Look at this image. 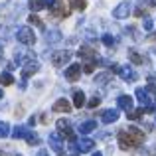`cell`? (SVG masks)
<instances>
[{"instance_id":"20","label":"cell","mask_w":156,"mask_h":156,"mask_svg":"<svg viewBox=\"0 0 156 156\" xmlns=\"http://www.w3.org/2000/svg\"><path fill=\"white\" fill-rule=\"evenodd\" d=\"M142 115H144V111H142V109H130L126 117H129L130 121H138V119H140Z\"/></svg>"},{"instance_id":"35","label":"cell","mask_w":156,"mask_h":156,"mask_svg":"<svg viewBox=\"0 0 156 156\" xmlns=\"http://www.w3.org/2000/svg\"><path fill=\"white\" fill-rule=\"evenodd\" d=\"M152 40H154V42H156V34H152Z\"/></svg>"},{"instance_id":"32","label":"cell","mask_w":156,"mask_h":156,"mask_svg":"<svg viewBox=\"0 0 156 156\" xmlns=\"http://www.w3.org/2000/svg\"><path fill=\"white\" fill-rule=\"evenodd\" d=\"M53 2H55V0H44V8H51Z\"/></svg>"},{"instance_id":"36","label":"cell","mask_w":156,"mask_h":156,"mask_svg":"<svg viewBox=\"0 0 156 156\" xmlns=\"http://www.w3.org/2000/svg\"><path fill=\"white\" fill-rule=\"evenodd\" d=\"M0 61H2V50H0Z\"/></svg>"},{"instance_id":"22","label":"cell","mask_w":156,"mask_h":156,"mask_svg":"<svg viewBox=\"0 0 156 156\" xmlns=\"http://www.w3.org/2000/svg\"><path fill=\"white\" fill-rule=\"evenodd\" d=\"M95 65H97V61H85V65H83V69H81V71L93 73V71H95Z\"/></svg>"},{"instance_id":"39","label":"cell","mask_w":156,"mask_h":156,"mask_svg":"<svg viewBox=\"0 0 156 156\" xmlns=\"http://www.w3.org/2000/svg\"><path fill=\"white\" fill-rule=\"evenodd\" d=\"M69 156H77V154H69Z\"/></svg>"},{"instance_id":"3","label":"cell","mask_w":156,"mask_h":156,"mask_svg":"<svg viewBox=\"0 0 156 156\" xmlns=\"http://www.w3.org/2000/svg\"><path fill=\"white\" fill-rule=\"evenodd\" d=\"M57 130H59V134H61L63 138H67L69 142L75 140V133H73V129H71V125H69V121H65V119H59V121H57Z\"/></svg>"},{"instance_id":"23","label":"cell","mask_w":156,"mask_h":156,"mask_svg":"<svg viewBox=\"0 0 156 156\" xmlns=\"http://www.w3.org/2000/svg\"><path fill=\"white\" fill-rule=\"evenodd\" d=\"M30 8H32L34 12L42 10V8H44V0H30Z\"/></svg>"},{"instance_id":"9","label":"cell","mask_w":156,"mask_h":156,"mask_svg":"<svg viewBox=\"0 0 156 156\" xmlns=\"http://www.w3.org/2000/svg\"><path fill=\"white\" fill-rule=\"evenodd\" d=\"M38 69H40V63L36 59H30L26 65H24V69H22V77H24V79H28V77H32Z\"/></svg>"},{"instance_id":"28","label":"cell","mask_w":156,"mask_h":156,"mask_svg":"<svg viewBox=\"0 0 156 156\" xmlns=\"http://www.w3.org/2000/svg\"><path fill=\"white\" fill-rule=\"evenodd\" d=\"M85 0H71V6L75 8V10H85Z\"/></svg>"},{"instance_id":"38","label":"cell","mask_w":156,"mask_h":156,"mask_svg":"<svg viewBox=\"0 0 156 156\" xmlns=\"http://www.w3.org/2000/svg\"><path fill=\"white\" fill-rule=\"evenodd\" d=\"M14 156H22V154H14Z\"/></svg>"},{"instance_id":"40","label":"cell","mask_w":156,"mask_h":156,"mask_svg":"<svg viewBox=\"0 0 156 156\" xmlns=\"http://www.w3.org/2000/svg\"><path fill=\"white\" fill-rule=\"evenodd\" d=\"M0 156H4V154H2V152H0Z\"/></svg>"},{"instance_id":"24","label":"cell","mask_w":156,"mask_h":156,"mask_svg":"<svg viewBox=\"0 0 156 156\" xmlns=\"http://www.w3.org/2000/svg\"><path fill=\"white\" fill-rule=\"evenodd\" d=\"M28 20H30V24H34V26H38V28H42V30H44V22L36 14H30V18H28Z\"/></svg>"},{"instance_id":"31","label":"cell","mask_w":156,"mask_h":156,"mask_svg":"<svg viewBox=\"0 0 156 156\" xmlns=\"http://www.w3.org/2000/svg\"><path fill=\"white\" fill-rule=\"evenodd\" d=\"M152 26H154V22H152L150 18H146V20H144V30L150 32V30H152Z\"/></svg>"},{"instance_id":"25","label":"cell","mask_w":156,"mask_h":156,"mask_svg":"<svg viewBox=\"0 0 156 156\" xmlns=\"http://www.w3.org/2000/svg\"><path fill=\"white\" fill-rule=\"evenodd\" d=\"M130 61H133V63H136V65H140L144 59H142V55H140V53H136V51H130Z\"/></svg>"},{"instance_id":"15","label":"cell","mask_w":156,"mask_h":156,"mask_svg":"<svg viewBox=\"0 0 156 156\" xmlns=\"http://www.w3.org/2000/svg\"><path fill=\"white\" fill-rule=\"evenodd\" d=\"M117 105L121 107V109H125L126 113H129L130 109H133V97H129V95H121L117 99Z\"/></svg>"},{"instance_id":"7","label":"cell","mask_w":156,"mask_h":156,"mask_svg":"<svg viewBox=\"0 0 156 156\" xmlns=\"http://www.w3.org/2000/svg\"><path fill=\"white\" fill-rule=\"evenodd\" d=\"M79 75H81V65H79V63L69 65V67H67V71H65V79H67V81H71V83L79 79Z\"/></svg>"},{"instance_id":"17","label":"cell","mask_w":156,"mask_h":156,"mask_svg":"<svg viewBox=\"0 0 156 156\" xmlns=\"http://www.w3.org/2000/svg\"><path fill=\"white\" fill-rule=\"evenodd\" d=\"M73 105H75V107H83V105H85V95H83V91H75V93H73Z\"/></svg>"},{"instance_id":"2","label":"cell","mask_w":156,"mask_h":156,"mask_svg":"<svg viewBox=\"0 0 156 156\" xmlns=\"http://www.w3.org/2000/svg\"><path fill=\"white\" fill-rule=\"evenodd\" d=\"M16 38H18V42L24 44V46H32V44L36 42V34L32 32V28H28V26L20 28L18 34H16Z\"/></svg>"},{"instance_id":"27","label":"cell","mask_w":156,"mask_h":156,"mask_svg":"<svg viewBox=\"0 0 156 156\" xmlns=\"http://www.w3.org/2000/svg\"><path fill=\"white\" fill-rule=\"evenodd\" d=\"M148 6H150V4H140V6L134 10V16H144L146 10H148Z\"/></svg>"},{"instance_id":"8","label":"cell","mask_w":156,"mask_h":156,"mask_svg":"<svg viewBox=\"0 0 156 156\" xmlns=\"http://www.w3.org/2000/svg\"><path fill=\"white\" fill-rule=\"evenodd\" d=\"M48 142H50V146L55 150L57 154H63V138H61L59 134H50Z\"/></svg>"},{"instance_id":"30","label":"cell","mask_w":156,"mask_h":156,"mask_svg":"<svg viewBox=\"0 0 156 156\" xmlns=\"http://www.w3.org/2000/svg\"><path fill=\"white\" fill-rule=\"evenodd\" d=\"M99 103H101L99 97H93V99H89V103H87V105H89V109H95V107L99 105Z\"/></svg>"},{"instance_id":"1","label":"cell","mask_w":156,"mask_h":156,"mask_svg":"<svg viewBox=\"0 0 156 156\" xmlns=\"http://www.w3.org/2000/svg\"><path fill=\"white\" fill-rule=\"evenodd\" d=\"M144 142V133L138 130L136 126H129V129L121 130L119 133V146L122 150H130V148H136Z\"/></svg>"},{"instance_id":"14","label":"cell","mask_w":156,"mask_h":156,"mask_svg":"<svg viewBox=\"0 0 156 156\" xmlns=\"http://www.w3.org/2000/svg\"><path fill=\"white\" fill-rule=\"evenodd\" d=\"M53 111H55V113H69V111H71V105H69L67 99H57L55 103H53Z\"/></svg>"},{"instance_id":"37","label":"cell","mask_w":156,"mask_h":156,"mask_svg":"<svg viewBox=\"0 0 156 156\" xmlns=\"http://www.w3.org/2000/svg\"><path fill=\"white\" fill-rule=\"evenodd\" d=\"M2 95H4V93H2V91H0V99H2Z\"/></svg>"},{"instance_id":"4","label":"cell","mask_w":156,"mask_h":156,"mask_svg":"<svg viewBox=\"0 0 156 156\" xmlns=\"http://www.w3.org/2000/svg\"><path fill=\"white\" fill-rule=\"evenodd\" d=\"M51 16H55V18H67L69 8H67V4H65V0H55V2L51 4Z\"/></svg>"},{"instance_id":"12","label":"cell","mask_w":156,"mask_h":156,"mask_svg":"<svg viewBox=\"0 0 156 156\" xmlns=\"http://www.w3.org/2000/svg\"><path fill=\"white\" fill-rule=\"evenodd\" d=\"M119 119V109H107L101 113V121L107 122V125H111V122H115Z\"/></svg>"},{"instance_id":"13","label":"cell","mask_w":156,"mask_h":156,"mask_svg":"<svg viewBox=\"0 0 156 156\" xmlns=\"http://www.w3.org/2000/svg\"><path fill=\"white\" fill-rule=\"evenodd\" d=\"M95 55H97V51L93 50V48H89V46H81L79 48V57H83L85 61H97Z\"/></svg>"},{"instance_id":"29","label":"cell","mask_w":156,"mask_h":156,"mask_svg":"<svg viewBox=\"0 0 156 156\" xmlns=\"http://www.w3.org/2000/svg\"><path fill=\"white\" fill-rule=\"evenodd\" d=\"M103 44H105V46H115V38H113V36H111V34H105L103 36Z\"/></svg>"},{"instance_id":"10","label":"cell","mask_w":156,"mask_h":156,"mask_svg":"<svg viewBox=\"0 0 156 156\" xmlns=\"http://www.w3.org/2000/svg\"><path fill=\"white\" fill-rule=\"evenodd\" d=\"M129 14H130V4H129V2H121V4H119V6L113 10V16H115V18H119V20L126 18Z\"/></svg>"},{"instance_id":"6","label":"cell","mask_w":156,"mask_h":156,"mask_svg":"<svg viewBox=\"0 0 156 156\" xmlns=\"http://www.w3.org/2000/svg\"><path fill=\"white\" fill-rule=\"evenodd\" d=\"M113 69H115V71H117L125 81H129V83H133V81H136V79H138V75H136V73H134L130 67H126V65H125V67H117V65H115Z\"/></svg>"},{"instance_id":"33","label":"cell","mask_w":156,"mask_h":156,"mask_svg":"<svg viewBox=\"0 0 156 156\" xmlns=\"http://www.w3.org/2000/svg\"><path fill=\"white\" fill-rule=\"evenodd\" d=\"M40 156H46V152H44V150H42V152H40Z\"/></svg>"},{"instance_id":"21","label":"cell","mask_w":156,"mask_h":156,"mask_svg":"<svg viewBox=\"0 0 156 156\" xmlns=\"http://www.w3.org/2000/svg\"><path fill=\"white\" fill-rule=\"evenodd\" d=\"M0 83L2 85H12L14 83V77H12L10 73H2V75H0Z\"/></svg>"},{"instance_id":"41","label":"cell","mask_w":156,"mask_h":156,"mask_svg":"<svg viewBox=\"0 0 156 156\" xmlns=\"http://www.w3.org/2000/svg\"><path fill=\"white\" fill-rule=\"evenodd\" d=\"M154 4H156V0H154Z\"/></svg>"},{"instance_id":"11","label":"cell","mask_w":156,"mask_h":156,"mask_svg":"<svg viewBox=\"0 0 156 156\" xmlns=\"http://www.w3.org/2000/svg\"><path fill=\"white\" fill-rule=\"evenodd\" d=\"M73 148H77L79 152H89V150L95 148V142H93L91 138H81L77 144H73Z\"/></svg>"},{"instance_id":"34","label":"cell","mask_w":156,"mask_h":156,"mask_svg":"<svg viewBox=\"0 0 156 156\" xmlns=\"http://www.w3.org/2000/svg\"><path fill=\"white\" fill-rule=\"evenodd\" d=\"M93 156H101V152H95V154H93Z\"/></svg>"},{"instance_id":"26","label":"cell","mask_w":156,"mask_h":156,"mask_svg":"<svg viewBox=\"0 0 156 156\" xmlns=\"http://www.w3.org/2000/svg\"><path fill=\"white\" fill-rule=\"evenodd\" d=\"M8 133H10V126H8V122H0V138L8 136Z\"/></svg>"},{"instance_id":"5","label":"cell","mask_w":156,"mask_h":156,"mask_svg":"<svg viewBox=\"0 0 156 156\" xmlns=\"http://www.w3.org/2000/svg\"><path fill=\"white\" fill-rule=\"evenodd\" d=\"M71 59V51H67V50H63V51H55L51 55V63L55 65V67H63L67 61Z\"/></svg>"},{"instance_id":"18","label":"cell","mask_w":156,"mask_h":156,"mask_svg":"<svg viewBox=\"0 0 156 156\" xmlns=\"http://www.w3.org/2000/svg\"><path fill=\"white\" fill-rule=\"evenodd\" d=\"M26 134H28L26 126H16V129L12 130V136H14V138H26Z\"/></svg>"},{"instance_id":"16","label":"cell","mask_w":156,"mask_h":156,"mask_svg":"<svg viewBox=\"0 0 156 156\" xmlns=\"http://www.w3.org/2000/svg\"><path fill=\"white\" fill-rule=\"evenodd\" d=\"M97 129V122L95 121H85V122H81L79 125V133L81 134H87V133H91V130H95Z\"/></svg>"},{"instance_id":"19","label":"cell","mask_w":156,"mask_h":156,"mask_svg":"<svg viewBox=\"0 0 156 156\" xmlns=\"http://www.w3.org/2000/svg\"><path fill=\"white\" fill-rule=\"evenodd\" d=\"M26 142H28L30 146H38L42 140H40V136H38V134H34V133H28V134H26Z\"/></svg>"}]
</instances>
